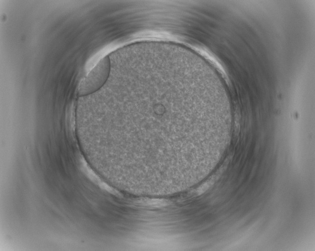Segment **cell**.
<instances>
[{
	"mask_svg": "<svg viewBox=\"0 0 315 251\" xmlns=\"http://www.w3.org/2000/svg\"><path fill=\"white\" fill-rule=\"evenodd\" d=\"M110 64L108 55L99 61L81 83L78 89L79 96L94 93L104 85L109 76Z\"/></svg>",
	"mask_w": 315,
	"mask_h": 251,
	"instance_id": "cell-1",
	"label": "cell"
}]
</instances>
